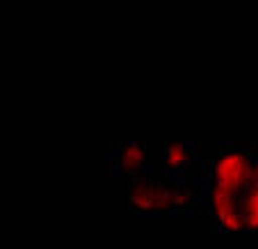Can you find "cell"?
Wrapping results in <instances>:
<instances>
[{
  "instance_id": "6da1fadb",
  "label": "cell",
  "mask_w": 258,
  "mask_h": 249,
  "mask_svg": "<svg viewBox=\"0 0 258 249\" xmlns=\"http://www.w3.org/2000/svg\"><path fill=\"white\" fill-rule=\"evenodd\" d=\"M256 165L258 158L253 156V151L249 147H240V144L224 147L208 165L206 183L222 188V190L231 192L240 199L244 195V190L249 188V183H251Z\"/></svg>"
},
{
  "instance_id": "7a4b0ae2",
  "label": "cell",
  "mask_w": 258,
  "mask_h": 249,
  "mask_svg": "<svg viewBox=\"0 0 258 249\" xmlns=\"http://www.w3.org/2000/svg\"><path fill=\"white\" fill-rule=\"evenodd\" d=\"M114 169L123 178H135V176L146 171V149L144 144L137 142H126V144H117L112 153Z\"/></svg>"
},
{
  "instance_id": "3957f363",
  "label": "cell",
  "mask_w": 258,
  "mask_h": 249,
  "mask_svg": "<svg viewBox=\"0 0 258 249\" xmlns=\"http://www.w3.org/2000/svg\"><path fill=\"white\" fill-rule=\"evenodd\" d=\"M165 176H185L195 165V147L192 144H167L165 149Z\"/></svg>"
},
{
  "instance_id": "277c9868",
  "label": "cell",
  "mask_w": 258,
  "mask_h": 249,
  "mask_svg": "<svg viewBox=\"0 0 258 249\" xmlns=\"http://www.w3.org/2000/svg\"><path fill=\"white\" fill-rule=\"evenodd\" d=\"M240 213L244 222V233H258V165L249 188L240 197Z\"/></svg>"
}]
</instances>
